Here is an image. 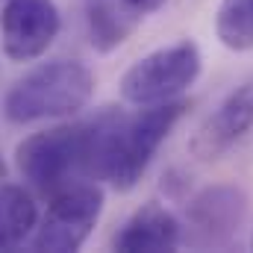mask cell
Masks as SVG:
<instances>
[{
    "label": "cell",
    "mask_w": 253,
    "mask_h": 253,
    "mask_svg": "<svg viewBox=\"0 0 253 253\" xmlns=\"http://www.w3.org/2000/svg\"><path fill=\"white\" fill-rule=\"evenodd\" d=\"M186 109L189 103L174 97L165 103H147L135 115H124L118 109L100 112L88 121L85 174L94 180H109L118 191L135 189L159 144L186 115Z\"/></svg>",
    "instance_id": "6da1fadb"
},
{
    "label": "cell",
    "mask_w": 253,
    "mask_h": 253,
    "mask_svg": "<svg viewBox=\"0 0 253 253\" xmlns=\"http://www.w3.org/2000/svg\"><path fill=\"white\" fill-rule=\"evenodd\" d=\"M94 94V77L83 62H47L18 80L6 100L3 112L12 124H33L44 118H65L80 112Z\"/></svg>",
    "instance_id": "7a4b0ae2"
},
{
    "label": "cell",
    "mask_w": 253,
    "mask_h": 253,
    "mask_svg": "<svg viewBox=\"0 0 253 253\" xmlns=\"http://www.w3.org/2000/svg\"><path fill=\"white\" fill-rule=\"evenodd\" d=\"M88 124H62L18 144V168L33 189L56 194L74 174H85Z\"/></svg>",
    "instance_id": "3957f363"
},
{
    "label": "cell",
    "mask_w": 253,
    "mask_h": 253,
    "mask_svg": "<svg viewBox=\"0 0 253 253\" xmlns=\"http://www.w3.org/2000/svg\"><path fill=\"white\" fill-rule=\"evenodd\" d=\"M200 65H203L200 50L189 39L168 44V47H159L124 71L121 97L132 106L174 100L200 77Z\"/></svg>",
    "instance_id": "277c9868"
},
{
    "label": "cell",
    "mask_w": 253,
    "mask_h": 253,
    "mask_svg": "<svg viewBox=\"0 0 253 253\" xmlns=\"http://www.w3.org/2000/svg\"><path fill=\"white\" fill-rule=\"evenodd\" d=\"M100 212H103L100 186H65L62 191L53 194V200L39 224L33 251H80L85 245V239L91 236Z\"/></svg>",
    "instance_id": "5b68a950"
},
{
    "label": "cell",
    "mask_w": 253,
    "mask_h": 253,
    "mask_svg": "<svg viewBox=\"0 0 253 253\" xmlns=\"http://www.w3.org/2000/svg\"><path fill=\"white\" fill-rule=\"evenodd\" d=\"M3 53L12 62H30L47 53L59 36V12L53 0H6L0 12Z\"/></svg>",
    "instance_id": "8992f818"
},
{
    "label": "cell",
    "mask_w": 253,
    "mask_h": 253,
    "mask_svg": "<svg viewBox=\"0 0 253 253\" xmlns=\"http://www.w3.org/2000/svg\"><path fill=\"white\" fill-rule=\"evenodd\" d=\"M251 126H253V85H242L194 129L189 150L197 159L212 162V159L224 156L239 138H245Z\"/></svg>",
    "instance_id": "52a82bcc"
},
{
    "label": "cell",
    "mask_w": 253,
    "mask_h": 253,
    "mask_svg": "<svg viewBox=\"0 0 253 253\" xmlns=\"http://www.w3.org/2000/svg\"><path fill=\"white\" fill-rule=\"evenodd\" d=\"M245 218H248V197L236 186H209L189 203L191 227L209 245L227 242L233 233H239Z\"/></svg>",
    "instance_id": "ba28073f"
},
{
    "label": "cell",
    "mask_w": 253,
    "mask_h": 253,
    "mask_svg": "<svg viewBox=\"0 0 253 253\" xmlns=\"http://www.w3.org/2000/svg\"><path fill=\"white\" fill-rule=\"evenodd\" d=\"M180 221L159 203L138 206L115 236V251L121 253H165L180 245Z\"/></svg>",
    "instance_id": "9c48e42d"
},
{
    "label": "cell",
    "mask_w": 253,
    "mask_h": 253,
    "mask_svg": "<svg viewBox=\"0 0 253 253\" xmlns=\"http://www.w3.org/2000/svg\"><path fill=\"white\" fill-rule=\"evenodd\" d=\"M39 209L21 186H0V251L18 248L36 227Z\"/></svg>",
    "instance_id": "30bf717a"
},
{
    "label": "cell",
    "mask_w": 253,
    "mask_h": 253,
    "mask_svg": "<svg viewBox=\"0 0 253 253\" xmlns=\"http://www.w3.org/2000/svg\"><path fill=\"white\" fill-rule=\"evenodd\" d=\"M215 36L227 50H253V0H221Z\"/></svg>",
    "instance_id": "8fae6325"
},
{
    "label": "cell",
    "mask_w": 253,
    "mask_h": 253,
    "mask_svg": "<svg viewBox=\"0 0 253 253\" xmlns=\"http://www.w3.org/2000/svg\"><path fill=\"white\" fill-rule=\"evenodd\" d=\"M85 18L91 30V44L97 50H112L126 39L132 24L112 6V0H88L85 3Z\"/></svg>",
    "instance_id": "7c38bea8"
},
{
    "label": "cell",
    "mask_w": 253,
    "mask_h": 253,
    "mask_svg": "<svg viewBox=\"0 0 253 253\" xmlns=\"http://www.w3.org/2000/svg\"><path fill=\"white\" fill-rule=\"evenodd\" d=\"M129 9H135V12H150V9H156V6H162L165 0H124Z\"/></svg>",
    "instance_id": "4fadbf2b"
},
{
    "label": "cell",
    "mask_w": 253,
    "mask_h": 253,
    "mask_svg": "<svg viewBox=\"0 0 253 253\" xmlns=\"http://www.w3.org/2000/svg\"><path fill=\"white\" fill-rule=\"evenodd\" d=\"M3 171H6V168H3V162H0V177H3Z\"/></svg>",
    "instance_id": "5bb4252c"
}]
</instances>
